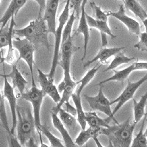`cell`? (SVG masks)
Masks as SVG:
<instances>
[{"label": "cell", "mask_w": 147, "mask_h": 147, "mask_svg": "<svg viewBox=\"0 0 147 147\" xmlns=\"http://www.w3.org/2000/svg\"><path fill=\"white\" fill-rule=\"evenodd\" d=\"M49 33L47 23L43 17H38L24 28L14 29L13 30V35H16L18 38H26L35 48L44 46L48 50L52 47L49 42Z\"/></svg>", "instance_id": "cell-1"}, {"label": "cell", "mask_w": 147, "mask_h": 147, "mask_svg": "<svg viewBox=\"0 0 147 147\" xmlns=\"http://www.w3.org/2000/svg\"><path fill=\"white\" fill-rule=\"evenodd\" d=\"M16 115V138L21 145L24 146L30 138H35L37 131L35 120L30 106H17Z\"/></svg>", "instance_id": "cell-2"}, {"label": "cell", "mask_w": 147, "mask_h": 147, "mask_svg": "<svg viewBox=\"0 0 147 147\" xmlns=\"http://www.w3.org/2000/svg\"><path fill=\"white\" fill-rule=\"evenodd\" d=\"M136 123H130L129 118L122 124L103 128V135L107 136L115 147H130L133 139V132Z\"/></svg>", "instance_id": "cell-3"}, {"label": "cell", "mask_w": 147, "mask_h": 147, "mask_svg": "<svg viewBox=\"0 0 147 147\" xmlns=\"http://www.w3.org/2000/svg\"><path fill=\"white\" fill-rule=\"evenodd\" d=\"M69 13H70V0H67L63 10V12L58 18V26L56 28L55 32L54 34V35H55V45H54L55 49H54L50 71L47 74L49 80L52 81H54L56 69H57V66L59 64L60 50V47H61V42H62L63 31L64 27H65L67 21L69 20V16H70Z\"/></svg>", "instance_id": "cell-4"}, {"label": "cell", "mask_w": 147, "mask_h": 147, "mask_svg": "<svg viewBox=\"0 0 147 147\" xmlns=\"http://www.w3.org/2000/svg\"><path fill=\"white\" fill-rule=\"evenodd\" d=\"M45 96L46 94H44V92L41 89L37 87L36 85H32L30 90L21 94L22 99L30 102L32 105L35 127L38 135L42 134L40 132V127L42 125L41 119H40V109Z\"/></svg>", "instance_id": "cell-5"}, {"label": "cell", "mask_w": 147, "mask_h": 147, "mask_svg": "<svg viewBox=\"0 0 147 147\" xmlns=\"http://www.w3.org/2000/svg\"><path fill=\"white\" fill-rule=\"evenodd\" d=\"M13 47L16 49L18 52V60H23L26 62L30 69L31 78H32V86L35 85V78H34V71L33 66L35 65V60H34V54L35 51V47L30 43L26 38H18L13 39Z\"/></svg>", "instance_id": "cell-6"}, {"label": "cell", "mask_w": 147, "mask_h": 147, "mask_svg": "<svg viewBox=\"0 0 147 147\" xmlns=\"http://www.w3.org/2000/svg\"><path fill=\"white\" fill-rule=\"evenodd\" d=\"M84 99L88 104L89 107L94 110H98L105 114L107 117L111 118L115 124H119V123L115 119V116L113 115V111L111 110V105L110 102L107 97L105 96L102 90V87L100 86L99 93L95 96H89L88 95H84Z\"/></svg>", "instance_id": "cell-7"}, {"label": "cell", "mask_w": 147, "mask_h": 147, "mask_svg": "<svg viewBox=\"0 0 147 147\" xmlns=\"http://www.w3.org/2000/svg\"><path fill=\"white\" fill-rule=\"evenodd\" d=\"M147 81V73L145 75L140 79L139 80L136 81V82H132L129 80L127 81V85L123 90L121 95L118 97L117 99H114L113 101L110 102V105H112L114 103H116V106L115 107L114 110H113V115L115 116V113L121 108L123 106L127 103L128 101L130 99H133L134 95L136 94V92L137 91L138 89L141 86V85L144 83V82Z\"/></svg>", "instance_id": "cell-8"}, {"label": "cell", "mask_w": 147, "mask_h": 147, "mask_svg": "<svg viewBox=\"0 0 147 147\" xmlns=\"http://www.w3.org/2000/svg\"><path fill=\"white\" fill-rule=\"evenodd\" d=\"M16 26L15 17H12L10 19V25H6L5 27H0V49L8 47L7 57L4 58V60L8 63H14L13 47V36L14 27Z\"/></svg>", "instance_id": "cell-9"}, {"label": "cell", "mask_w": 147, "mask_h": 147, "mask_svg": "<svg viewBox=\"0 0 147 147\" xmlns=\"http://www.w3.org/2000/svg\"><path fill=\"white\" fill-rule=\"evenodd\" d=\"M114 72V74L112 77H109L106 79L105 80H102L99 82L97 85L102 86L105 83H107L109 82H121L122 84L124 83V80L128 78L131 73L135 71H147V62H136L133 63L132 65L128 66L127 68L122 69L120 71L113 70Z\"/></svg>", "instance_id": "cell-10"}, {"label": "cell", "mask_w": 147, "mask_h": 147, "mask_svg": "<svg viewBox=\"0 0 147 147\" xmlns=\"http://www.w3.org/2000/svg\"><path fill=\"white\" fill-rule=\"evenodd\" d=\"M4 77V87H3V95L4 97L7 99L10 108V113L12 116V127L10 129V132L12 134H15L16 128L17 124V115H16V97L14 92V88L13 85L10 84L7 80V77L5 74L2 75Z\"/></svg>", "instance_id": "cell-11"}, {"label": "cell", "mask_w": 147, "mask_h": 147, "mask_svg": "<svg viewBox=\"0 0 147 147\" xmlns=\"http://www.w3.org/2000/svg\"><path fill=\"white\" fill-rule=\"evenodd\" d=\"M107 14L110 16H113L114 18H117L118 20L120 21L121 22L124 24V25L127 27L128 30L131 34L136 35L139 36L140 34V26L139 22L135 20L134 18L128 16L125 13V9L123 5H121L119 6V8L118 11L116 12H111L107 11Z\"/></svg>", "instance_id": "cell-12"}, {"label": "cell", "mask_w": 147, "mask_h": 147, "mask_svg": "<svg viewBox=\"0 0 147 147\" xmlns=\"http://www.w3.org/2000/svg\"><path fill=\"white\" fill-rule=\"evenodd\" d=\"M37 71L38 74V82L41 90L46 95L51 97V99L56 104H58L61 99V96L58 92L57 88L54 84V81L49 80L47 74H44L40 69L37 68Z\"/></svg>", "instance_id": "cell-13"}, {"label": "cell", "mask_w": 147, "mask_h": 147, "mask_svg": "<svg viewBox=\"0 0 147 147\" xmlns=\"http://www.w3.org/2000/svg\"><path fill=\"white\" fill-rule=\"evenodd\" d=\"M60 0H48L46 4L43 18L47 23L49 32L55 34L57 28V13Z\"/></svg>", "instance_id": "cell-14"}, {"label": "cell", "mask_w": 147, "mask_h": 147, "mask_svg": "<svg viewBox=\"0 0 147 147\" xmlns=\"http://www.w3.org/2000/svg\"><path fill=\"white\" fill-rule=\"evenodd\" d=\"M85 18H86V21H87L89 28L90 27L95 28L100 32L102 47H106L107 44V35H109L111 38H116V35L113 33L109 27L108 24H107V22L97 20V19L93 18V17L90 16L87 13H85Z\"/></svg>", "instance_id": "cell-15"}, {"label": "cell", "mask_w": 147, "mask_h": 147, "mask_svg": "<svg viewBox=\"0 0 147 147\" xmlns=\"http://www.w3.org/2000/svg\"><path fill=\"white\" fill-rule=\"evenodd\" d=\"M124 49H125L124 47H110V48L102 47L94 58L85 63V64L84 65V69H86L87 67L91 65L92 63H94L95 62H98V61H100L102 64H105L107 60L109 58H110V57L115 55L117 53L120 52L121 51H123Z\"/></svg>", "instance_id": "cell-16"}, {"label": "cell", "mask_w": 147, "mask_h": 147, "mask_svg": "<svg viewBox=\"0 0 147 147\" xmlns=\"http://www.w3.org/2000/svg\"><path fill=\"white\" fill-rule=\"evenodd\" d=\"M85 8L81 9V13L80 17V22H79V25L76 30L74 35H78V34H82L84 38V44H83V56H82L81 60L83 61L84 59L86 57V53H87V49L89 39H90V28L88 25L86 18H85Z\"/></svg>", "instance_id": "cell-17"}, {"label": "cell", "mask_w": 147, "mask_h": 147, "mask_svg": "<svg viewBox=\"0 0 147 147\" xmlns=\"http://www.w3.org/2000/svg\"><path fill=\"white\" fill-rule=\"evenodd\" d=\"M51 116H52V121L54 127L60 133L61 136L63 140L64 145L65 147H77L74 141L73 140L72 138L71 137L69 131L67 130L65 126L63 124L60 119H59L57 114L55 113L54 112L51 111Z\"/></svg>", "instance_id": "cell-18"}, {"label": "cell", "mask_w": 147, "mask_h": 147, "mask_svg": "<svg viewBox=\"0 0 147 147\" xmlns=\"http://www.w3.org/2000/svg\"><path fill=\"white\" fill-rule=\"evenodd\" d=\"M27 0H11L7 10L2 17L0 18V27H5L7 25L12 17H15L20 9L25 5Z\"/></svg>", "instance_id": "cell-19"}, {"label": "cell", "mask_w": 147, "mask_h": 147, "mask_svg": "<svg viewBox=\"0 0 147 147\" xmlns=\"http://www.w3.org/2000/svg\"><path fill=\"white\" fill-rule=\"evenodd\" d=\"M7 78H10L13 82L14 88H16L18 90L20 93V95L24 92L26 88V86L28 84V82L25 80V78L23 77L19 70L17 68V65L16 63L12 64V70L9 74H5Z\"/></svg>", "instance_id": "cell-20"}, {"label": "cell", "mask_w": 147, "mask_h": 147, "mask_svg": "<svg viewBox=\"0 0 147 147\" xmlns=\"http://www.w3.org/2000/svg\"><path fill=\"white\" fill-rule=\"evenodd\" d=\"M100 135H103V128H94L89 127L88 129L82 130L78 134L74 140V143L78 146H82L90 138L93 139L94 137H98Z\"/></svg>", "instance_id": "cell-21"}, {"label": "cell", "mask_w": 147, "mask_h": 147, "mask_svg": "<svg viewBox=\"0 0 147 147\" xmlns=\"http://www.w3.org/2000/svg\"><path fill=\"white\" fill-rule=\"evenodd\" d=\"M85 118L87 124L90 127L94 128H108L110 127V123L112 121L110 117L102 119L96 112H85Z\"/></svg>", "instance_id": "cell-22"}, {"label": "cell", "mask_w": 147, "mask_h": 147, "mask_svg": "<svg viewBox=\"0 0 147 147\" xmlns=\"http://www.w3.org/2000/svg\"><path fill=\"white\" fill-rule=\"evenodd\" d=\"M74 105H75L76 112H77V120L79 125L82 130H85L86 129V118H85V112L82 107V101H81L80 95H78L76 93H74L71 96Z\"/></svg>", "instance_id": "cell-23"}, {"label": "cell", "mask_w": 147, "mask_h": 147, "mask_svg": "<svg viewBox=\"0 0 147 147\" xmlns=\"http://www.w3.org/2000/svg\"><path fill=\"white\" fill-rule=\"evenodd\" d=\"M133 102V114H134V123L138 124L143 117L145 115V107L147 102V91L141 96L139 102L136 99H132Z\"/></svg>", "instance_id": "cell-24"}, {"label": "cell", "mask_w": 147, "mask_h": 147, "mask_svg": "<svg viewBox=\"0 0 147 147\" xmlns=\"http://www.w3.org/2000/svg\"><path fill=\"white\" fill-rule=\"evenodd\" d=\"M59 119H60L65 128L68 131H72L78 127V122L77 118L74 117V115L65 111L64 109L61 108L58 111Z\"/></svg>", "instance_id": "cell-25"}, {"label": "cell", "mask_w": 147, "mask_h": 147, "mask_svg": "<svg viewBox=\"0 0 147 147\" xmlns=\"http://www.w3.org/2000/svg\"><path fill=\"white\" fill-rule=\"evenodd\" d=\"M124 7L133 13L141 21L147 18V13L137 0H124Z\"/></svg>", "instance_id": "cell-26"}, {"label": "cell", "mask_w": 147, "mask_h": 147, "mask_svg": "<svg viewBox=\"0 0 147 147\" xmlns=\"http://www.w3.org/2000/svg\"><path fill=\"white\" fill-rule=\"evenodd\" d=\"M134 60H136L135 57H129L125 55V51H121L120 52L114 55V58L112 60L111 63L109 65L107 68H106L103 72H107L111 70H115L116 68L123 64H127L129 63L132 62Z\"/></svg>", "instance_id": "cell-27"}, {"label": "cell", "mask_w": 147, "mask_h": 147, "mask_svg": "<svg viewBox=\"0 0 147 147\" xmlns=\"http://www.w3.org/2000/svg\"><path fill=\"white\" fill-rule=\"evenodd\" d=\"M102 65H103V64H100L99 66H95L94 67V68H92L91 69H90L87 73L85 74V75L80 80L77 81V85H78V88L76 90V94H78V95H80L81 92L82 91V90H83V89L85 88V86H86V85L94 79V77H95V75L96 74L97 71L99 70V69L102 66Z\"/></svg>", "instance_id": "cell-28"}, {"label": "cell", "mask_w": 147, "mask_h": 147, "mask_svg": "<svg viewBox=\"0 0 147 147\" xmlns=\"http://www.w3.org/2000/svg\"><path fill=\"white\" fill-rule=\"evenodd\" d=\"M3 59L2 58L1 55V51H0V65L2 62ZM0 121L2 123V127L5 129L7 133H10V128L9 127L8 120H7V113H6V109H5V97L2 94L1 89H0Z\"/></svg>", "instance_id": "cell-29"}, {"label": "cell", "mask_w": 147, "mask_h": 147, "mask_svg": "<svg viewBox=\"0 0 147 147\" xmlns=\"http://www.w3.org/2000/svg\"><path fill=\"white\" fill-rule=\"evenodd\" d=\"M40 132L48 139L49 142L52 147H65V145L63 144L61 140L56 137L55 135H53L49 131L47 124H42L41 127H40Z\"/></svg>", "instance_id": "cell-30"}, {"label": "cell", "mask_w": 147, "mask_h": 147, "mask_svg": "<svg viewBox=\"0 0 147 147\" xmlns=\"http://www.w3.org/2000/svg\"><path fill=\"white\" fill-rule=\"evenodd\" d=\"M146 121V116L144 115L141 128H140L138 133L136 135V137L132 139L130 147H147V139L144 131V124H145Z\"/></svg>", "instance_id": "cell-31"}, {"label": "cell", "mask_w": 147, "mask_h": 147, "mask_svg": "<svg viewBox=\"0 0 147 147\" xmlns=\"http://www.w3.org/2000/svg\"><path fill=\"white\" fill-rule=\"evenodd\" d=\"M75 20V12L74 11V10H72L71 14L70 16H69V20L67 21L65 27H64L63 31L62 42H61V44H63V43L65 42L67 39H69L71 36H72V29H73L74 23Z\"/></svg>", "instance_id": "cell-32"}, {"label": "cell", "mask_w": 147, "mask_h": 147, "mask_svg": "<svg viewBox=\"0 0 147 147\" xmlns=\"http://www.w3.org/2000/svg\"><path fill=\"white\" fill-rule=\"evenodd\" d=\"M90 6L91 8L94 10L96 16V19L99 21H103V22H107L108 21L109 15L107 14V12H104L103 10L101 9L100 7H99L98 5H96L94 2H90Z\"/></svg>", "instance_id": "cell-33"}, {"label": "cell", "mask_w": 147, "mask_h": 147, "mask_svg": "<svg viewBox=\"0 0 147 147\" xmlns=\"http://www.w3.org/2000/svg\"><path fill=\"white\" fill-rule=\"evenodd\" d=\"M138 37L140 40L137 44L134 45V48L141 52H147V33L146 32H140Z\"/></svg>", "instance_id": "cell-34"}, {"label": "cell", "mask_w": 147, "mask_h": 147, "mask_svg": "<svg viewBox=\"0 0 147 147\" xmlns=\"http://www.w3.org/2000/svg\"><path fill=\"white\" fill-rule=\"evenodd\" d=\"M82 0H70V8L71 7L75 12L76 19H80L81 13V6Z\"/></svg>", "instance_id": "cell-35"}, {"label": "cell", "mask_w": 147, "mask_h": 147, "mask_svg": "<svg viewBox=\"0 0 147 147\" xmlns=\"http://www.w3.org/2000/svg\"><path fill=\"white\" fill-rule=\"evenodd\" d=\"M7 141H8V147H23L20 144L17 138L11 132L7 134Z\"/></svg>", "instance_id": "cell-36"}, {"label": "cell", "mask_w": 147, "mask_h": 147, "mask_svg": "<svg viewBox=\"0 0 147 147\" xmlns=\"http://www.w3.org/2000/svg\"><path fill=\"white\" fill-rule=\"evenodd\" d=\"M38 3L39 6V12H38V17H43V13L44 12L46 7V0H33Z\"/></svg>", "instance_id": "cell-37"}, {"label": "cell", "mask_w": 147, "mask_h": 147, "mask_svg": "<svg viewBox=\"0 0 147 147\" xmlns=\"http://www.w3.org/2000/svg\"><path fill=\"white\" fill-rule=\"evenodd\" d=\"M64 105H65V109H64V110H65V111H67V112L69 113H71V115H77L76 108L74 107H73V106L71 105L70 102H65Z\"/></svg>", "instance_id": "cell-38"}, {"label": "cell", "mask_w": 147, "mask_h": 147, "mask_svg": "<svg viewBox=\"0 0 147 147\" xmlns=\"http://www.w3.org/2000/svg\"><path fill=\"white\" fill-rule=\"evenodd\" d=\"M26 147H38V144L35 142V138H32L27 141V143L26 144Z\"/></svg>", "instance_id": "cell-39"}, {"label": "cell", "mask_w": 147, "mask_h": 147, "mask_svg": "<svg viewBox=\"0 0 147 147\" xmlns=\"http://www.w3.org/2000/svg\"><path fill=\"white\" fill-rule=\"evenodd\" d=\"M93 140H94V142H95L96 145V147H105L102 144V143L100 142V140H99L98 137H94L93 138Z\"/></svg>", "instance_id": "cell-40"}, {"label": "cell", "mask_w": 147, "mask_h": 147, "mask_svg": "<svg viewBox=\"0 0 147 147\" xmlns=\"http://www.w3.org/2000/svg\"><path fill=\"white\" fill-rule=\"evenodd\" d=\"M39 139H40V147H49L47 144H44L43 141V138H42V134H39Z\"/></svg>", "instance_id": "cell-41"}, {"label": "cell", "mask_w": 147, "mask_h": 147, "mask_svg": "<svg viewBox=\"0 0 147 147\" xmlns=\"http://www.w3.org/2000/svg\"><path fill=\"white\" fill-rule=\"evenodd\" d=\"M143 22V24H144V27H145V30H146V32L147 33V18L144 19V21H142Z\"/></svg>", "instance_id": "cell-42"}, {"label": "cell", "mask_w": 147, "mask_h": 147, "mask_svg": "<svg viewBox=\"0 0 147 147\" xmlns=\"http://www.w3.org/2000/svg\"><path fill=\"white\" fill-rule=\"evenodd\" d=\"M88 1V0H82V6H81V9L85 8V5H86V4H87Z\"/></svg>", "instance_id": "cell-43"}, {"label": "cell", "mask_w": 147, "mask_h": 147, "mask_svg": "<svg viewBox=\"0 0 147 147\" xmlns=\"http://www.w3.org/2000/svg\"><path fill=\"white\" fill-rule=\"evenodd\" d=\"M106 147H115V146H114L113 145L112 143H111V141L108 140V145H107Z\"/></svg>", "instance_id": "cell-44"}, {"label": "cell", "mask_w": 147, "mask_h": 147, "mask_svg": "<svg viewBox=\"0 0 147 147\" xmlns=\"http://www.w3.org/2000/svg\"><path fill=\"white\" fill-rule=\"evenodd\" d=\"M144 133H145V135H146V139H147V128H146V131L145 132H144Z\"/></svg>", "instance_id": "cell-45"}, {"label": "cell", "mask_w": 147, "mask_h": 147, "mask_svg": "<svg viewBox=\"0 0 147 147\" xmlns=\"http://www.w3.org/2000/svg\"><path fill=\"white\" fill-rule=\"evenodd\" d=\"M145 116H146L147 117V113H145Z\"/></svg>", "instance_id": "cell-46"}, {"label": "cell", "mask_w": 147, "mask_h": 147, "mask_svg": "<svg viewBox=\"0 0 147 147\" xmlns=\"http://www.w3.org/2000/svg\"><path fill=\"white\" fill-rule=\"evenodd\" d=\"M0 5H1V0H0Z\"/></svg>", "instance_id": "cell-47"}, {"label": "cell", "mask_w": 147, "mask_h": 147, "mask_svg": "<svg viewBox=\"0 0 147 147\" xmlns=\"http://www.w3.org/2000/svg\"><path fill=\"white\" fill-rule=\"evenodd\" d=\"M122 1H123V2H124V0H122Z\"/></svg>", "instance_id": "cell-48"}, {"label": "cell", "mask_w": 147, "mask_h": 147, "mask_svg": "<svg viewBox=\"0 0 147 147\" xmlns=\"http://www.w3.org/2000/svg\"><path fill=\"white\" fill-rule=\"evenodd\" d=\"M86 147H88V146H86Z\"/></svg>", "instance_id": "cell-49"}]
</instances>
